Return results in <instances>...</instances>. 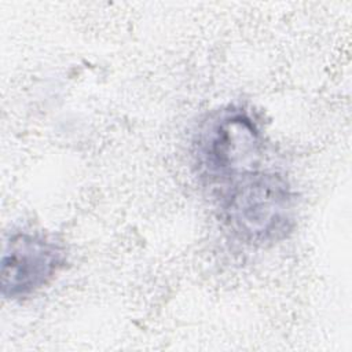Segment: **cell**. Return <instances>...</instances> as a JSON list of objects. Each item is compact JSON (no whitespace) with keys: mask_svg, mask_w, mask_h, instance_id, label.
Here are the masks:
<instances>
[{"mask_svg":"<svg viewBox=\"0 0 352 352\" xmlns=\"http://www.w3.org/2000/svg\"><path fill=\"white\" fill-rule=\"evenodd\" d=\"M212 194L221 226L245 246H271L285 241L294 230L297 194L280 170L261 166Z\"/></svg>","mask_w":352,"mask_h":352,"instance_id":"1","label":"cell"},{"mask_svg":"<svg viewBox=\"0 0 352 352\" xmlns=\"http://www.w3.org/2000/svg\"><path fill=\"white\" fill-rule=\"evenodd\" d=\"M265 138L256 117L228 104L212 111L198 126L191 155L201 182L212 191L264 165Z\"/></svg>","mask_w":352,"mask_h":352,"instance_id":"2","label":"cell"},{"mask_svg":"<svg viewBox=\"0 0 352 352\" xmlns=\"http://www.w3.org/2000/svg\"><path fill=\"white\" fill-rule=\"evenodd\" d=\"M67 264V250L52 234L37 230L11 232L3 246L1 297L22 301L50 285Z\"/></svg>","mask_w":352,"mask_h":352,"instance_id":"3","label":"cell"}]
</instances>
